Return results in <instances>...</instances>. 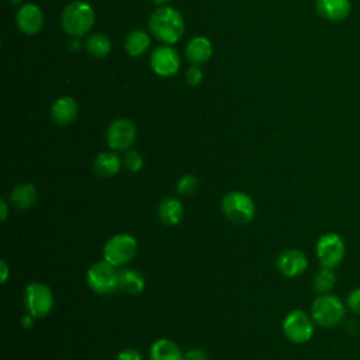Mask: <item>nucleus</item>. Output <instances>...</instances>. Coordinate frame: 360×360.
Returning <instances> with one entry per match:
<instances>
[{
    "instance_id": "obj_1",
    "label": "nucleus",
    "mask_w": 360,
    "mask_h": 360,
    "mask_svg": "<svg viewBox=\"0 0 360 360\" xmlns=\"http://www.w3.org/2000/svg\"><path fill=\"white\" fill-rule=\"evenodd\" d=\"M149 31L160 42L173 45L183 37L184 20L176 8L160 6L149 18Z\"/></svg>"
},
{
    "instance_id": "obj_2",
    "label": "nucleus",
    "mask_w": 360,
    "mask_h": 360,
    "mask_svg": "<svg viewBox=\"0 0 360 360\" xmlns=\"http://www.w3.org/2000/svg\"><path fill=\"white\" fill-rule=\"evenodd\" d=\"M94 20L96 15L93 7L82 0H75L69 3L63 8L60 17L63 31L73 38L86 35L91 30Z\"/></svg>"
},
{
    "instance_id": "obj_3",
    "label": "nucleus",
    "mask_w": 360,
    "mask_h": 360,
    "mask_svg": "<svg viewBox=\"0 0 360 360\" xmlns=\"http://www.w3.org/2000/svg\"><path fill=\"white\" fill-rule=\"evenodd\" d=\"M346 309L343 302L332 294H321L311 305V316L322 328H333L345 318Z\"/></svg>"
},
{
    "instance_id": "obj_4",
    "label": "nucleus",
    "mask_w": 360,
    "mask_h": 360,
    "mask_svg": "<svg viewBox=\"0 0 360 360\" xmlns=\"http://www.w3.org/2000/svg\"><path fill=\"white\" fill-rule=\"evenodd\" d=\"M138 252V242L129 233L111 236L103 248V259L115 267L128 264Z\"/></svg>"
},
{
    "instance_id": "obj_5",
    "label": "nucleus",
    "mask_w": 360,
    "mask_h": 360,
    "mask_svg": "<svg viewBox=\"0 0 360 360\" xmlns=\"http://www.w3.org/2000/svg\"><path fill=\"white\" fill-rule=\"evenodd\" d=\"M221 208L224 215L235 224H248L256 215V204L243 191H231L224 195Z\"/></svg>"
},
{
    "instance_id": "obj_6",
    "label": "nucleus",
    "mask_w": 360,
    "mask_h": 360,
    "mask_svg": "<svg viewBox=\"0 0 360 360\" xmlns=\"http://www.w3.org/2000/svg\"><path fill=\"white\" fill-rule=\"evenodd\" d=\"M86 283L97 294H111L118 290V270L103 259L89 267Z\"/></svg>"
},
{
    "instance_id": "obj_7",
    "label": "nucleus",
    "mask_w": 360,
    "mask_h": 360,
    "mask_svg": "<svg viewBox=\"0 0 360 360\" xmlns=\"http://www.w3.org/2000/svg\"><path fill=\"white\" fill-rule=\"evenodd\" d=\"M24 304L30 315L37 318L46 316L53 307V294L51 288L41 283H30L24 290Z\"/></svg>"
},
{
    "instance_id": "obj_8",
    "label": "nucleus",
    "mask_w": 360,
    "mask_h": 360,
    "mask_svg": "<svg viewBox=\"0 0 360 360\" xmlns=\"http://www.w3.org/2000/svg\"><path fill=\"white\" fill-rule=\"evenodd\" d=\"M315 252L322 267L335 269L342 263L346 253V246L340 235L328 232L318 239Z\"/></svg>"
},
{
    "instance_id": "obj_9",
    "label": "nucleus",
    "mask_w": 360,
    "mask_h": 360,
    "mask_svg": "<svg viewBox=\"0 0 360 360\" xmlns=\"http://www.w3.org/2000/svg\"><path fill=\"white\" fill-rule=\"evenodd\" d=\"M284 336L295 345H302L311 340L314 335V319L301 309L291 311L283 322Z\"/></svg>"
},
{
    "instance_id": "obj_10",
    "label": "nucleus",
    "mask_w": 360,
    "mask_h": 360,
    "mask_svg": "<svg viewBox=\"0 0 360 360\" xmlns=\"http://www.w3.org/2000/svg\"><path fill=\"white\" fill-rule=\"evenodd\" d=\"M136 139V127L128 118L114 120L105 132V141L111 150H128Z\"/></svg>"
},
{
    "instance_id": "obj_11",
    "label": "nucleus",
    "mask_w": 360,
    "mask_h": 360,
    "mask_svg": "<svg viewBox=\"0 0 360 360\" xmlns=\"http://www.w3.org/2000/svg\"><path fill=\"white\" fill-rule=\"evenodd\" d=\"M181 60L179 52L170 45H160L153 49L150 55L152 70L162 77L174 76L180 69Z\"/></svg>"
},
{
    "instance_id": "obj_12",
    "label": "nucleus",
    "mask_w": 360,
    "mask_h": 360,
    "mask_svg": "<svg viewBox=\"0 0 360 360\" xmlns=\"http://www.w3.org/2000/svg\"><path fill=\"white\" fill-rule=\"evenodd\" d=\"M44 20L42 10L34 3L22 4L15 15L17 27L25 35L38 34L44 27Z\"/></svg>"
},
{
    "instance_id": "obj_13",
    "label": "nucleus",
    "mask_w": 360,
    "mask_h": 360,
    "mask_svg": "<svg viewBox=\"0 0 360 360\" xmlns=\"http://www.w3.org/2000/svg\"><path fill=\"white\" fill-rule=\"evenodd\" d=\"M276 266L283 276L297 277L307 270L308 259L298 249H287L278 255Z\"/></svg>"
},
{
    "instance_id": "obj_14",
    "label": "nucleus",
    "mask_w": 360,
    "mask_h": 360,
    "mask_svg": "<svg viewBox=\"0 0 360 360\" xmlns=\"http://www.w3.org/2000/svg\"><path fill=\"white\" fill-rule=\"evenodd\" d=\"M318 14L329 22H340L352 13L350 0H315Z\"/></svg>"
},
{
    "instance_id": "obj_15",
    "label": "nucleus",
    "mask_w": 360,
    "mask_h": 360,
    "mask_svg": "<svg viewBox=\"0 0 360 360\" xmlns=\"http://www.w3.org/2000/svg\"><path fill=\"white\" fill-rule=\"evenodd\" d=\"M77 112H79L77 103L75 101V98L69 96H62L56 98L51 108L52 121L59 127L70 125L76 120Z\"/></svg>"
},
{
    "instance_id": "obj_16",
    "label": "nucleus",
    "mask_w": 360,
    "mask_h": 360,
    "mask_svg": "<svg viewBox=\"0 0 360 360\" xmlns=\"http://www.w3.org/2000/svg\"><path fill=\"white\" fill-rule=\"evenodd\" d=\"M187 60L193 65H201L212 56V44L207 37L197 35L186 46Z\"/></svg>"
},
{
    "instance_id": "obj_17",
    "label": "nucleus",
    "mask_w": 360,
    "mask_h": 360,
    "mask_svg": "<svg viewBox=\"0 0 360 360\" xmlns=\"http://www.w3.org/2000/svg\"><path fill=\"white\" fill-rule=\"evenodd\" d=\"M145 288V278L141 271L124 267L118 270V290L127 295H136Z\"/></svg>"
},
{
    "instance_id": "obj_18",
    "label": "nucleus",
    "mask_w": 360,
    "mask_h": 360,
    "mask_svg": "<svg viewBox=\"0 0 360 360\" xmlns=\"http://www.w3.org/2000/svg\"><path fill=\"white\" fill-rule=\"evenodd\" d=\"M120 169H121V159L112 150L101 152L93 160V172L98 177H104V179L114 177L120 172Z\"/></svg>"
},
{
    "instance_id": "obj_19",
    "label": "nucleus",
    "mask_w": 360,
    "mask_h": 360,
    "mask_svg": "<svg viewBox=\"0 0 360 360\" xmlns=\"http://www.w3.org/2000/svg\"><path fill=\"white\" fill-rule=\"evenodd\" d=\"M159 219L169 226H174L181 222L184 215L183 202L176 197H166L162 200L158 208Z\"/></svg>"
},
{
    "instance_id": "obj_20",
    "label": "nucleus",
    "mask_w": 360,
    "mask_h": 360,
    "mask_svg": "<svg viewBox=\"0 0 360 360\" xmlns=\"http://www.w3.org/2000/svg\"><path fill=\"white\" fill-rule=\"evenodd\" d=\"M150 360H184V353L180 350L177 343L170 339L162 338L152 343L149 349Z\"/></svg>"
},
{
    "instance_id": "obj_21",
    "label": "nucleus",
    "mask_w": 360,
    "mask_h": 360,
    "mask_svg": "<svg viewBox=\"0 0 360 360\" xmlns=\"http://www.w3.org/2000/svg\"><path fill=\"white\" fill-rule=\"evenodd\" d=\"M38 198V190L34 184L31 183H22L17 184L10 194V201L11 204L20 210V211H27L30 210Z\"/></svg>"
},
{
    "instance_id": "obj_22",
    "label": "nucleus",
    "mask_w": 360,
    "mask_h": 360,
    "mask_svg": "<svg viewBox=\"0 0 360 360\" xmlns=\"http://www.w3.org/2000/svg\"><path fill=\"white\" fill-rule=\"evenodd\" d=\"M149 45H150V38L146 34V31H143V30L131 31L127 35L125 42H124L127 53L134 56V58L142 56L148 51Z\"/></svg>"
},
{
    "instance_id": "obj_23",
    "label": "nucleus",
    "mask_w": 360,
    "mask_h": 360,
    "mask_svg": "<svg viewBox=\"0 0 360 360\" xmlns=\"http://www.w3.org/2000/svg\"><path fill=\"white\" fill-rule=\"evenodd\" d=\"M111 41L104 34H93L86 41V51L94 58H105L111 52Z\"/></svg>"
},
{
    "instance_id": "obj_24",
    "label": "nucleus",
    "mask_w": 360,
    "mask_h": 360,
    "mask_svg": "<svg viewBox=\"0 0 360 360\" xmlns=\"http://www.w3.org/2000/svg\"><path fill=\"white\" fill-rule=\"evenodd\" d=\"M336 284V276L333 269L329 267H322L312 280V287L316 292L319 294H329V291L335 287Z\"/></svg>"
},
{
    "instance_id": "obj_25",
    "label": "nucleus",
    "mask_w": 360,
    "mask_h": 360,
    "mask_svg": "<svg viewBox=\"0 0 360 360\" xmlns=\"http://www.w3.org/2000/svg\"><path fill=\"white\" fill-rule=\"evenodd\" d=\"M198 188V180L195 176L193 174H184L177 181V187L176 191L180 195H191L197 191Z\"/></svg>"
},
{
    "instance_id": "obj_26",
    "label": "nucleus",
    "mask_w": 360,
    "mask_h": 360,
    "mask_svg": "<svg viewBox=\"0 0 360 360\" xmlns=\"http://www.w3.org/2000/svg\"><path fill=\"white\" fill-rule=\"evenodd\" d=\"M124 165L131 173H138L143 166V158L138 150L128 149L124 155Z\"/></svg>"
},
{
    "instance_id": "obj_27",
    "label": "nucleus",
    "mask_w": 360,
    "mask_h": 360,
    "mask_svg": "<svg viewBox=\"0 0 360 360\" xmlns=\"http://www.w3.org/2000/svg\"><path fill=\"white\" fill-rule=\"evenodd\" d=\"M202 77H204V73L202 70L200 69L198 65H191L187 70H186V80L190 86H197L202 82Z\"/></svg>"
},
{
    "instance_id": "obj_28",
    "label": "nucleus",
    "mask_w": 360,
    "mask_h": 360,
    "mask_svg": "<svg viewBox=\"0 0 360 360\" xmlns=\"http://www.w3.org/2000/svg\"><path fill=\"white\" fill-rule=\"evenodd\" d=\"M346 305L354 314H360V287L350 291V294L346 298Z\"/></svg>"
},
{
    "instance_id": "obj_29",
    "label": "nucleus",
    "mask_w": 360,
    "mask_h": 360,
    "mask_svg": "<svg viewBox=\"0 0 360 360\" xmlns=\"http://www.w3.org/2000/svg\"><path fill=\"white\" fill-rule=\"evenodd\" d=\"M184 360H208L205 350L200 347H193L184 353Z\"/></svg>"
},
{
    "instance_id": "obj_30",
    "label": "nucleus",
    "mask_w": 360,
    "mask_h": 360,
    "mask_svg": "<svg viewBox=\"0 0 360 360\" xmlns=\"http://www.w3.org/2000/svg\"><path fill=\"white\" fill-rule=\"evenodd\" d=\"M115 360H142V356L135 349H124L117 354Z\"/></svg>"
},
{
    "instance_id": "obj_31",
    "label": "nucleus",
    "mask_w": 360,
    "mask_h": 360,
    "mask_svg": "<svg viewBox=\"0 0 360 360\" xmlns=\"http://www.w3.org/2000/svg\"><path fill=\"white\" fill-rule=\"evenodd\" d=\"M8 276H10L8 266H7V263L4 260H1L0 262V283L4 284L7 281V278H8Z\"/></svg>"
},
{
    "instance_id": "obj_32",
    "label": "nucleus",
    "mask_w": 360,
    "mask_h": 360,
    "mask_svg": "<svg viewBox=\"0 0 360 360\" xmlns=\"http://www.w3.org/2000/svg\"><path fill=\"white\" fill-rule=\"evenodd\" d=\"M34 321H35V318H34L32 315L27 314V315L21 319V326L25 328V329H31V328L34 326Z\"/></svg>"
},
{
    "instance_id": "obj_33",
    "label": "nucleus",
    "mask_w": 360,
    "mask_h": 360,
    "mask_svg": "<svg viewBox=\"0 0 360 360\" xmlns=\"http://www.w3.org/2000/svg\"><path fill=\"white\" fill-rule=\"evenodd\" d=\"M7 214H8V205H7L6 200L1 198V201H0V219L6 221L7 219Z\"/></svg>"
},
{
    "instance_id": "obj_34",
    "label": "nucleus",
    "mask_w": 360,
    "mask_h": 360,
    "mask_svg": "<svg viewBox=\"0 0 360 360\" xmlns=\"http://www.w3.org/2000/svg\"><path fill=\"white\" fill-rule=\"evenodd\" d=\"M153 4H158V6H166L167 3H170L172 0H150Z\"/></svg>"
}]
</instances>
